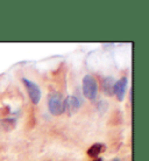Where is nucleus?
I'll return each mask as SVG.
<instances>
[{
  "label": "nucleus",
  "mask_w": 149,
  "mask_h": 161,
  "mask_svg": "<svg viewBox=\"0 0 149 161\" xmlns=\"http://www.w3.org/2000/svg\"><path fill=\"white\" fill-rule=\"evenodd\" d=\"M83 95L86 99L94 102L98 96V83L92 75H85L83 78Z\"/></svg>",
  "instance_id": "nucleus-1"
},
{
  "label": "nucleus",
  "mask_w": 149,
  "mask_h": 161,
  "mask_svg": "<svg viewBox=\"0 0 149 161\" xmlns=\"http://www.w3.org/2000/svg\"><path fill=\"white\" fill-rule=\"evenodd\" d=\"M48 109L52 116H61L64 113L63 96L58 91H51L48 95Z\"/></svg>",
  "instance_id": "nucleus-2"
},
{
  "label": "nucleus",
  "mask_w": 149,
  "mask_h": 161,
  "mask_svg": "<svg viewBox=\"0 0 149 161\" xmlns=\"http://www.w3.org/2000/svg\"><path fill=\"white\" fill-rule=\"evenodd\" d=\"M22 83H24V88L27 90V93H28L32 104L37 105L40 103L41 98H42V91H41L40 86L36 83H34L33 80H28V78H22Z\"/></svg>",
  "instance_id": "nucleus-3"
},
{
  "label": "nucleus",
  "mask_w": 149,
  "mask_h": 161,
  "mask_svg": "<svg viewBox=\"0 0 149 161\" xmlns=\"http://www.w3.org/2000/svg\"><path fill=\"white\" fill-rule=\"evenodd\" d=\"M63 108H64V112L71 116L73 113L78 112V110L81 108V101L78 99V97L73 95L67 96L65 99H63Z\"/></svg>",
  "instance_id": "nucleus-4"
},
{
  "label": "nucleus",
  "mask_w": 149,
  "mask_h": 161,
  "mask_svg": "<svg viewBox=\"0 0 149 161\" xmlns=\"http://www.w3.org/2000/svg\"><path fill=\"white\" fill-rule=\"evenodd\" d=\"M128 86V78L126 76L121 77L115 82V88H114V95L119 102H122L125 99V95Z\"/></svg>",
  "instance_id": "nucleus-5"
},
{
  "label": "nucleus",
  "mask_w": 149,
  "mask_h": 161,
  "mask_svg": "<svg viewBox=\"0 0 149 161\" xmlns=\"http://www.w3.org/2000/svg\"><path fill=\"white\" fill-rule=\"evenodd\" d=\"M117 80L113 76H106L101 80V91L107 97H111L114 95V88H115Z\"/></svg>",
  "instance_id": "nucleus-6"
},
{
  "label": "nucleus",
  "mask_w": 149,
  "mask_h": 161,
  "mask_svg": "<svg viewBox=\"0 0 149 161\" xmlns=\"http://www.w3.org/2000/svg\"><path fill=\"white\" fill-rule=\"evenodd\" d=\"M16 126V119L15 118H3L0 119V132L7 133L11 132L15 129Z\"/></svg>",
  "instance_id": "nucleus-7"
},
{
  "label": "nucleus",
  "mask_w": 149,
  "mask_h": 161,
  "mask_svg": "<svg viewBox=\"0 0 149 161\" xmlns=\"http://www.w3.org/2000/svg\"><path fill=\"white\" fill-rule=\"evenodd\" d=\"M106 151V145L105 144H100V142H97V144H93L89 149H88V155L90 158H94L99 157L101 153H104Z\"/></svg>",
  "instance_id": "nucleus-8"
},
{
  "label": "nucleus",
  "mask_w": 149,
  "mask_h": 161,
  "mask_svg": "<svg viewBox=\"0 0 149 161\" xmlns=\"http://www.w3.org/2000/svg\"><path fill=\"white\" fill-rule=\"evenodd\" d=\"M122 112L120 111H115V112L112 113V116L109 118V125L112 126H117V125L122 124Z\"/></svg>",
  "instance_id": "nucleus-9"
},
{
  "label": "nucleus",
  "mask_w": 149,
  "mask_h": 161,
  "mask_svg": "<svg viewBox=\"0 0 149 161\" xmlns=\"http://www.w3.org/2000/svg\"><path fill=\"white\" fill-rule=\"evenodd\" d=\"M11 113V108L8 105H4L0 108V117L3 118H7V116Z\"/></svg>",
  "instance_id": "nucleus-10"
},
{
  "label": "nucleus",
  "mask_w": 149,
  "mask_h": 161,
  "mask_svg": "<svg viewBox=\"0 0 149 161\" xmlns=\"http://www.w3.org/2000/svg\"><path fill=\"white\" fill-rule=\"evenodd\" d=\"M35 117H34V111H33L32 110V112L29 113V117L27 118V124H28V123H30V125H29V129H32L33 126H34V125H35Z\"/></svg>",
  "instance_id": "nucleus-11"
},
{
  "label": "nucleus",
  "mask_w": 149,
  "mask_h": 161,
  "mask_svg": "<svg viewBox=\"0 0 149 161\" xmlns=\"http://www.w3.org/2000/svg\"><path fill=\"white\" fill-rule=\"evenodd\" d=\"M103 106H104V111H106V109H107V102H105V101L99 102V104H98V109H99V111H103Z\"/></svg>",
  "instance_id": "nucleus-12"
},
{
  "label": "nucleus",
  "mask_w": 149,
  "mask_h": 161,
  "mask_svg": "<svg viewBox=\"0 0 149 161\" xmlns=\"http://www.w3.org/2000/svg\"><path fill=\"white\" fill-rule=\"evenodd\" d=\"M92 161H103V159L101 158H97V159H93Z\"/></svg>",
  "instance_id": "nucleus-13"
},
{
  "label": "nucleus",
  "mask_w": 149,
  "mask_h": 161,
  "mask_svg": "<svg viewBox=\"0 0 149 161\" xmlns=\"http://www.w3.org/2000/svg\"><path fill=\"white\" fill-rule=\"evenodd\" d=\"M112 161H121V160H120V159H118V158H115V159H113Z\"/></svg>",
  "instance_id": "nucleus-14"
}]
</instances>
